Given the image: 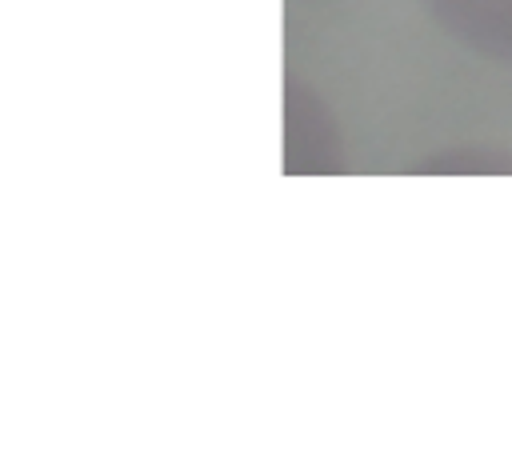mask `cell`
<instances>
[{
	"label": "cell",
	"instance_id": "cell-1",
	"mask_svg": "<svg viewBox=\"0 0 512 460\" xmlns=\"http://www.w3.org/2000/svg\"><path fill=\"white\" fill-rule=\"evenodd\" d=\"M428 16L468 52L512 64V0H420Z\"/></svg>",
	"mask_w": 512,
	"mask_h": 460
}]
</instances>
